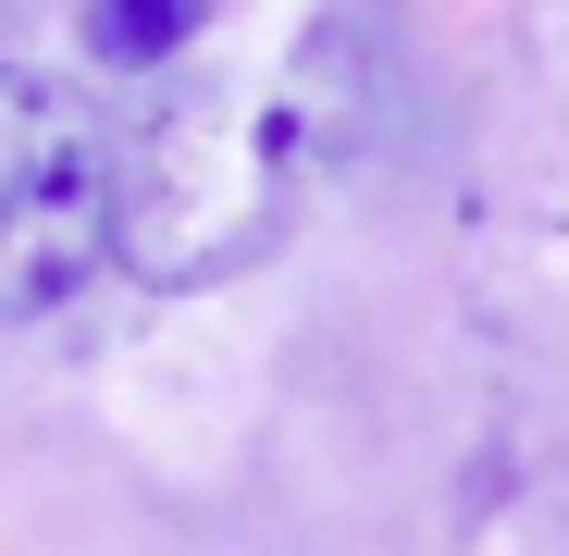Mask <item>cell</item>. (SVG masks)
<instances>
[{
  "label": "cell",
  "mask_w": 569,
  "mask_h": 556,
  "mask_svg": "<svg viewBox=\"0 0 569 556\" xmlns=\"http://www.w3.org/2000/svg\"><path fill=\"white\" fill-rule=\"evenodd\" d=\"M124 247V149L62 74L0 62V322H50Z\"/></svg>",
  "instance_id": "1"
},
{
  "label": "cell",
  "mask_w": 569,
  "mask_h": 556,
  "mask_svg": "<svg viewBox=\"0 0 569 556\" xmlns=\"http://www.w3.org/2000/svg\"><path fill=\"white\" fill-rule=\"evenodd\" d=\"M199 26H211V0H74V38L100 74H161Z\"/></svg>",
  "instance_id": "2"
}]
</instances>
